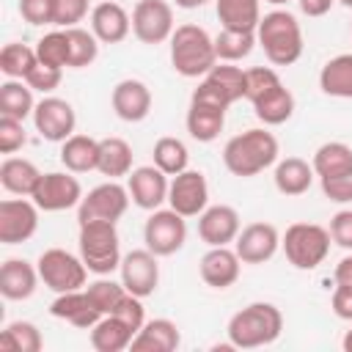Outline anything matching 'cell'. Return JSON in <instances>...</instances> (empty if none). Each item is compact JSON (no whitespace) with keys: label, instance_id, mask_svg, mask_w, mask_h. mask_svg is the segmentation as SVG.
<instances>
[{"label":"cell","instance_id":"58","mask_svg":"<svg viewBox=\"0 0 352 352\" xmlns=\"http://www.w3.org/2000/svg\"><path fill=\"white\" fill-rule=\"evenodd\" d=\"M338 3H341L344 8H352V0H338Z\"/></svg>","mask_w":352,"mask_h":352},{"label":"cell","instance_id":"20","mask_svg":"<svg viewBox=\"0 0 352 352\" xmlns=\"http://www.w3.org/2000/svg\"><path fill=\"white\" fill-rule=\"evenodd\" d=\"M110 102H113V113L121 121L138 124L151 113V102L154 99H151V88L143 80L126 77V80L116 82V88L110 94Z\"/></svg>","mask_w":352,"mask_h":352},{"label":"cell","instance_id":"19","mask_svg":"<svg viewBox=\"0 0 352 352\" xmlns=\"http://www.w3.org/2000/svg\"><path fill=\"white\" fill-rule=\"evenodd\" d=\"M239 231H242L239 212H236L234 206H228V204L206 206V209L198 214V236H201L209 248L234 242Z\"/></svg>","mask_w":352,"mask_h":352},{"label":"cell","instance_id":"41","mask_svg":"<svg viewBox=\"0 0 352 352\" xmlns=\"http://www.w3.org/2000/svg\"><path fill=\"white\" fill-rule=\"evenodd\" d=\"M69 36V69H85L99 55V38L85 28H63Z\"/></svg>","mask_w":352,"mask_h":352},{"label":"cell","instance_id":"2","mask_svg":"<svg viewBox=\"0 0 352 352\" xmlns=\"http://www.w3.org/2000/svg\"><path fill=\"white\" fill-rule=\"evenodd\" d=\"M256 44L264 50L272 66H292L302 55V30L292 11L275 8L261 16L256 28Z\"/></svg>","mask_w":352,"mask_h":352},{"label":"cell","instance_id":"46","mask_svg":"<svg viewBox=\"0 0 352 352\" xmlns=\"http://www.w3.org/2000/svg\"><path fill=\"white\" fill-rule=\"evenodd\" d=\"M278 82H280V77H278L275 69H270V66H253V69H248V91H245V99L253 102L264 91L275 88Z\"/></svg>","mask_w":352,"mask_h":352},{"label":"cell","instance_id":"7","mask_svg":"<svg viewBox=\"0 0 352 352\" xmlns=\"http://www.w3.org/2000/svg\"><path fill=\"white\" fill-rule=\"evenodd\" d=\"M280 248L292 267L316 270L330 253V231L316 223H294L286 228Z\"/></svg>","mask_w":352,"mask_h":352},{"label":"cell","instance_id":"30","mask_svg":"<svg viewBox=\"0 0 352 352\" xmlns=\"http://www.w3.org/2000/svg\"><path fill=\"white\" fill-rule=\"evenodd\" d=\"M275 187L278 192L283 195H302L311 190V182H314V165L305 162L302 157H286V160H278L275 162Z\"/></svg>","mask_w":352,"mask_h":352},{"label":"cell","instance_id":"42","mask_svg":"<svg viewBox=\"0 0 352 352\" xmlns=\"http://www.w3.org/2000/svg\"><path fill=\"white\" fill-rule=\"evenodd\" d=\"M36 55L41 63L63 69L69 66V36L66 30H50L36 41Z\"/></svg>","mask_w":352,"mask_h":352},{"label":"cell","instance_id":"47","mask_svg":"<svg viewBox=\"0 0 352 352\" xmlns=\"http://www.w3.org/2000/svg\"><path fill=\"white\" fill-rule=\"evenodd\" d=\"M60 77H63V69H55V66H47V63L38 60L30 69V74L25 77V82L38 94H50V91H55L60 85Z\"/></svg>","mask_w":352,"mask_h":352},{"label":"cell","instance_id":"49","mask_svg":"<svg viewBox=\"0 0 352 352\" xmlns=\"http://www.w3.org/2000/svg\"><path fill=\"white\" fill-rule=\"evenodd\" d=\"M322 182V192L336 201V204H349L352 201V170L338 173V176H324Z\"/></svg>","mask_w":352,"mask_h":352},{"label":"cell","instance_id":"57","mask_svg":"<svg viewBox=\"0 0 352 352\" xmlns=\"http://www.w3.org/2000/svg\"><path fill=\"white\" fill-rule=\"evenodd\" d=\"M264 3H272V6H283V3H289V0H264Z\"/></svg>","mask_w":352,"mask_h":352},{"label":"cell","instance_id":"36","mask_svg":"<svg viewBox=\"0 0 352 352\" xmlns=\"http://www.w3.org/2000/svg\"><path fill=\"white\" fill-rule=\"evenodd\" d=\"M314 173L319 179L324 176H338V173H346L352 170V148L341 140H330V143H322L314 154Z\"/></svg>","mask_w":352,"mask_h":352},{"label":"cell","instance_id":"8","mask_svg":"<svg viewBox=\"0 0 352 352\" xmlns=\"http://www.w3.org/2000/svg\"><path fill=\"white\" fill-rule=\"evenodd\" d=\"M38 267V275L44 280L47 289H52L55 294H63V292H74V289H82L85 286V278H88V267L80 256L63 250V248H50L38 256L36 261Z\"/></svg>","mask_w":352,"mask_h":352},{"label":"cell","instance_id":"39","mask_svg":"<svg viewBox=\"0 0 352 352\" xmlns=\"http://www.w3.org/2000/svg\"><path fill=\"white\" fill-rule=\"evenodd\" d=\"M256 47V33H248V30H220L214 36V52H217V60L223 63H236L242 58H248Z\"/></svg>","mask_w":352,"mask_h":352},{"label":"cell","instance_id":"21","mask_svg":"<svg viewBox=\"0 0 352 352\" xmlns=\"http://www.w3.org/2000/svg\"><path fill=\"white\" fill-rule=\"evenodd\" d=\"M198 270H201V278H204L206 286H212V289H228V286H234L239 280L242 258L228 245H217V248H209L201 256Z\"/></svg>","mask_w":352,"mask_h":352},{"label":"cell","instance_id":"54","mask_svg":"<svg viewBox=\"0 0 352 352\" xmlns=\"http://www.w3.org/2000/svg\"><path fill=\"white\" fill-rule=\"evenodd\" d=\"M333 278H336V283H341V286H349V289H352V256H344V258L336 264Z\"/></svg>","mask_w":352,"mask_h":352},{"label":"cell","instance_id":"26","mask_svg":"<svg viewBox=\"0 0 352 352\" xmlns=\"http://www.w3.org/2000/svg\"><path fill=\"white\" fill-rule=\"evenodd\" d=\"M250 104H253L256 118H258L264 126L286 124V121L292 118V113H294V96H292V91H289L283 82H278L275 88L264 91V94H261L258 99H253Z\"/></svg>","mask_w":352,"mask_h":352},{"label":"cell","instance_id":"23","mask_svg":"<svg viewBox=\"0 0 352 352\" xmlns=\"http://www.w3.org/2000/svg\"><path fill=\"white\" fill-rule=\"evenodd\" d=\"M91 30L102 44H121L132 30V16L116 0H104L91 8Z\"/></svg>","mask_w":352,"mask_h":352},{"label":"cell","instance_id":"51","mask_svg":"<svg viewBox=\"0 0 352 352\" xmlns=\"http://www.w3.org/2000/svg\"><path fill=\"white\" fill-rule=\"evenodd\" d=\"M330 239L346 250H352V209H341L330 217Z\"/></svg>","mask_w":352,"mask_h":352},{"label":"cell","instance_id":"38","mask_svg":"<svg viewBox=\"0 0 352 352\" xmlns=\"http://www.w3.org/2000/svg\"><path fill=\"white\" fill-rule=\"evenodd\" d=\"M36 63H38L36 47L11 41V44H6V47L0 50V72H3L8 80H25Z\"/></svg>","mask_w":352,"mask_h":352},{"label":"cell","instance_id":"14","mask_svg":"<svg viewBox=\"0 0 352 352\" xmlns=\"http://www.w3.org/2000/svg\"><path fill=\"white\" fill-rule=\"evenodd\" d=\"M38 228V206L30 198H6L0 201V242L19 245L28 242Z\"/></svg>","mask_w":352,"mask_h":352},{"label":"cell","instance_id":"3","mask_svg":"<svg viewBox=\"0 0 352 352\" xmlns=\"http://www.w3.org/2000/svg\"><path fill=\"white\" fill-rule=\"evenodd\" d=\"M283 330V314L272 302H250L228 319V341L234 349H256L272 344Z\"/></svg>","mask_w":352,"mask_h":352},{"label":"cell","instance_id":"25","mask_svg":"<svg viewBox=\"0 0 352 352\" xmlns=\"http://www.w3.org/2000/svg\"><path fill=\"white\" fill-rule=\"evenodd\" d=\"M182 344V333L170 319H148L132 338V352H173Z\"/></svg>","mask_w":352,"mask_h":352},{"label":"cell","instance_id":"35","mask_svg":"<svg viewBox=\"0 0 352 352\" xmlns=\"http://www.w3.org/2000/svg\"><path fill=\"white\" fill-rule=\"evenodd\" d=\"M33 110H36L33 88L25 80H6L0 85V116L25 121L28 116H33Z\"/></svg>","mask_w":352,"mask_h":352},{"label":"cell","instance_id":"15","mask_svg":"<svg viewBox=\"0 0 352 352\" xmlns=\"http://www.w3.org/2000/svg\"><path fill=\"white\" fill-rule=\"evenodd\" d=\"M33 124H36V132H38L44 140H50V143H63L66 138L74 135L77 113H74V107H72L66 99L44 96L41 102H36Z\"/></svg>","mask_w":352,"mask_h":352},{"label":"cell","instance_id":"22","mask_svg":"<svg viewBox=\"0 0 352 352\" xmlns=\"http://www.w3.org/2000/svg\"><path fill=\"white\" fill-rule=\"evenodd\" d=\"M50 314H52L55 319H63V322L80 327V330H91V327L104 316V314L91 302V297H88L85 289H74V292L58 294V297L52 300V305H50Z\"/></svg>","mask_w":352,"mask_h":352},{"label":"cell","instance_id":"52","mask_svg":"<svg viewBox=\"0 0 352 352\" xmlns=\"http://www.w3.org/2000/svg\"><path fill=\"white\" fill-rule=\"evenodd\" d=\"M330 305H333V314H336L338 319L352 322V289H349V286L336 283L333 297H330Z\"/></svg>","mask_w":352,"mask_h":352},{"label":"cell","instance_id":"11","mask_svg":"<svg viewBox=\"0 0 352 352\" xmlns=\"http://www.w3.org/2000/svg\"><path fill=\"white\" fill-rule=\"evenodd\" d=\"M176 30L173 6L168 0H138L132 8V33L143 44H162L170 41Z\"/></svg>","mask_w":352,"mask_h":352},{"label":"cell","instance_id":"50","mask_svg":"<svg viewBox=\"0 0 352 352\" xmlns=\"http://www.w3.org/2000/svg\"><path fill=\"white\" fill-rule=\"evenodd\" d=\"M88 16V0H58L55 25L58 28H77Z\"/></svg>","mask_w":352,"mask_h":352},{"label":"cell","instance_id":"1","mask_svg":"<svg viewBox=\"0 0 352 352\" xmlns=\"http://www.w3.org/2000/svg\"><path fill=\"white\" fill-rule=\"evenodd\" d=\"M278 138L272 132H267L264 126H253L245 129L242 135H234L226 148H223V165L228 168V173L239 176V179H250L258 176L261 170H267L270 165L278 162Z\"/></svg>","mask_w":352,"mask_h":352},{"label":"cell","instance_id":"28","mask_svg":"<svg viewBox=\"0 0 352 352\" xmlns=\"http://www.w3.org/2000/svg\"><path fill=\"white\" fill-rule=\"evenodd\" d=\"M214 14L226 30L256 33L261 22V0H214Z\"/></svg>","mask_w":352,"mask_h":352},{"label":"cell","instance_id":"40","mask_svg":"<svg viewBox=\"0 0 352 352\" xmlns=\"http://www.w3.org/2000/svg\"><path fill=\"white\" fill-rule=\"evenodd\" d=\"M151 157H154V165H157L162 173H168V176H176V173L187 170V162H190L187 146H184L179 138H170V135H165V138H160V140L154 143Z\"/></svg>","mask_w":352,"mask_h":352},{"label":"cell","instance_id":"13","mask_svg":"<svg viewBox=\"0 0 352 352\" xmlns=\"http://www.w3.org/2000/svg\"><path fill=\"white\" fill-rule=\"evenodd\" d=\"M168 206L182 217H198L209 206V184L201 170H182L170 179Z\"/></svg>","mask_w":352,"mask_h":352},{"label":"cell","instance_id":"18","mask_svg":"<svg viewBox=\"0 0 352 352\" xmlns=\"http://www.w3.org/2000/svg\"><path fill=\"white\" fill-rule=\"evenodd\" d=\"M168 173H162L157 165H140L132 168V173L126 176V190L135 206L154 212L168 201Z\"/></svg>","mask_w":352,"mask_h":352},{"label":"cell","instance_id":"24","mask_svg":"<svg viewBox=\"0 0 352 352\" xmlns=\"http://www.w3.org/2000/svg\"><path fill=\"white\" fill-rule=\"evenodd\" d=\"M41 275L38 267H33L25 258H6L0 267V294L6 300H28L33 297Z\"/></svg>","mask_w":352,"mask_h":352},{"label":"cell","instance_id":"9","mask_svg":"<svg viewBox=\"0 0 352 352\" xmlns=\"http://www.w3.org/2000/svg\"><path fill=\"white\" fill-rule=\"evenodd\" d=\"M129 190L124 184H118L116 179L96 184L94 190H88V195H82L80 206H77V223H91V220H110L118 223L124 217V212L129 209Z\"/></svg>","mask_w":352,"mask_h":352},{"label":"cell","instance_id":"16","mask_svg":"<svg viewBox=\"0 0 352 352\" xmlns=\"http://www.w3.org/2000/svg\"><path fill=\"white\" fill-rule=\"evenodd\" d=\"M160 256H154L148 248H138L124 253L121 258V283L135 297H148L157 292L160 283Z\"/></svg>","mask_w":352,"mask_h":352},{"label":"cell","instance_id":"55","mask_svg":"<svg viewBox=\"0 0 352 352\" xmlns=\"http://www.w3.org/2000/svg\"><path fill=\"white\" fill-rule=\"evenodd\" d=\"M209 0H176V6L179 8H187V11H192V8H201V6H206Z\"/></svg>","mask_w":352,"mask_h":352},{"label":"cell","instance_id":"6","mask_svg":"<svg viewBox=\"0 0 352 352\" xmlns=\"http://www.w3.org/2000/svg\"><path fill=\"white\" fill-rule=\"evenodd\" d=\"M226 110H228V104L223 102V96L201 80L190 96V107H187V118H184L190 138L198 143H212L226 126Z\"/></svg>","mask_w":352,"mask_h":352},{"label":"cell","instance_id":"48","mask_svg":"<svg viewBox=\"0 0 352 352\" xmlns=\"http://www.w3.org/2000/svg\"><path fill=\"white\" fill-rule=\"evenodd\" d=\"M118 319H124L132 330H135V336H138V330L146 324V308H143V297H135V294H124V300L116 305V311H113Z\"/></svg>","mask_w":352,"mask_h":352},{"label":"cell","instance_id":"34","mask_svg":"<svg viewBox=\"0 0 352 352\" xmlns=\"http://www.w3.org/2000/svg\"><path fill=\"white\" fill-rule=\"evenodd\" d=\"M96 170L107 179H121L132 173V146L124 138H102L99 140V165Z\"/></svg>","mask_w":352,"mask_h":352},{"label":"cell","instance_id":"17","mask_svg":"<svg viewBox=\"0 0 352 352\" xmlns=\"http://www.w3.org/2000/svg\"><path fill=\"white\" fill-rule=\"evenodd\" d=\"M280 248V234L272 223H248L236 239H234V250L242 258V264H264L270 261Z\"/></svg>","mask_w":352,"mask_h":352},{"label":"cell","instance_id":"56","mask_svg":"<svg viewBox=\"0 0 352 352\" xmlns=\"http://www.w3.org/2000/svg\"><path fill=\"white\" fill-rule=\"evenodd\" d=\"M341 346H344V352H352V330H346V333H344Z\"/></svg>","mask_w":352,"mask_h":352},{"label":"cell","instance_id":"53","mask_svg":"<svg viewBox=\"0 0 352 352\" xmlns=\"http://www.w3.org/2000/svg\"><path fill=\"white\" fill-rule=\"evenodd\" d=\"M333 3H336V0H297L300 11H302L305 16H324V14L333 8Z\"/></svg>","mask_w":352,"mask_h":352},{"label":"cell","instance_id":"10","mask_svg":"<svg viewBox=\"0 0 352 352\" xmlns=\"http://www.w3.org/2000/svg\"><path fill=\"white\" fill-rule=\"evenodd\" d=\"M143 242L154 256H173L184 248L187 242V223L179 212L168 209H154L143 226Z\"/></svg>","mask_w":352,"mask_h":352},{"label":"cell","instance_id":"27","mask_svg":"<svg viewBox=\"0 0 352 352\" xmlns=\"http://www.w3.org/2000/svg\"><path fill=\"white\" fill-rule=\"evenodd\" d=\"M132 338H135V330L116 314L102 316L91 327V346L96 352H124L132 346Z\"/></svg>","mask_w":352,"mask_h":352},{"label":"cell","instance_id":"29","mask_svg":"<svg viewBox=\"0 0 352 352\" xmlns=\"http://www.w3.org/2000/svg\"><path fill=\"white\" fill-rule=\"evenodd\" d=\"M201 80H204L206 85H212V88L223 96V102H226L228 107H231L234 102L245 99V91H248V72H242V69L234 66V63L217 60Z\"/></svg>","mask_w":352,"mask_h":352},{"label":"cell","instance_id":"43","mask_svg":"<svg viewBox=\"0 0 352 352\" xmlns=\"http://www.w3.org/2000/svg\"><path fill=\"white\" fill-rule=\"evenodd\" d=\"M85 292H88V297H91V302L107 316V314H113L116 311V305L124 300V294H126V289H124V283H116V280H110V278H99V280H94V283H88L85 286Z\"/></svg>","mask_w":352,"mask_h":352},{"label":"cell","instance_id":"4","mask_svg":"<svg viewBox=\"0 0 352 352\" xmlns=\"http://www.w3.org/2000/svg\"><path fill=\"white\" fill-rule=\"evenodd\" d=\"M217 63L214 38L201 25H179L170 36V66L182 77H204Z\"/></svg>","mask_w":352,"mask_h":352},{"label":"cell","instance_id":"44","mask_svg":"<svg viewBox=\"0 0 352 352\" xmlns=\"http://www.w3.org/2000/svg\"><path fill=\"white\" fill-rule=\"evenodd\" d=\"M28 143V132H25V121L11 118V116H0V151L3 154H14Z\"/></svg>","mask_w":352,"mask_h":352},{"label":"cell","instance_id":"33","mask_svg":"<svg viewBox=\"0 0 352 352\" xmlns=\"http://www.w3.org/2000/svg\"><path fill=\"white\" fill-rule=\"evenodd\" d=\"M319 88L336 99H352V52L330 58L319 72Z\"/></svg>","mask_w":352,"mask_h":352},{"label":"cell","instance_id":"5","mask_svg":"<svg viewBox=\"0 0 352 352\" xmlns=\"http://www.w3.org/2000/svg\"><path fill=\"white\" fill-rule=\"evenodd\" d=\"M80 258L85 261L88 272L94 275H110L121 267V239L116 231V223L110 220H91L80 223Z\"/></svg>","mask_w":352,"mask_h":352},{"label":"cell","instance_id":"37","mask_svg":"<svg viewBox=\"0 0 352 352\" xmlns=\"http://www.w3.org/2000/svg\"><path fill=\"white\" fill-rule=\"evenodd\" d=\"M44 338L33 322H11L0 333V349L6 352H41Z\"/></svg>","mask_w":352,"mask_h":352},{"label":"cell","instance_id":"45","mask_svg":"<svg viewBox=\"0 0 352 352\" xmlns=\"http://www.w3.org/2000/svg\"><path fill=\"white\" fill-rule=\"evenodd\" d=\"M58 0H19V14L28 25H55Z\"/></svg>","mask_w":352,"mask_h":352},{"label":"cell","instance_id":"12","mask_svg":"<svg viewBox=\"0 0 352 352\" xmlns=\"http://www.w3.org/2000/svg\"><path fill=\"white\" fill-rule=\"evenodd\" d=\"M30 198L44 212H63V209L80 206L82 187L72 170H50V173H41L38 187L33 190Z\"/></svg>","mask_w":352,"mask_h":352},{"label":"cell","instance_id":"31","mask_svg":"<svg viewBox=\"0 0 352 352\" xmlns=\"http://www.w3.org/2000/svg\"><path fill=\"white\" fill-rule=\"evenodd\" d=\"M60 162L72 173H88L99 165V140L88 135H72L60 143Z\"/></svg>","mask_w":352,"mask_h":352},{"label":"cell","instance_id":"32","mask_svg":"<svg viewBox=\"0 0 352 352\" xmlns=\"http://www.w3.org/2000/svg\"><path fill=\"white\" fill-rule=\"evenodd\" d=\"M38 179H41V170L30 162V160H22V157H6L3 165H0V184L14 192V195H33V190L38 187Z\"/></svg>","mask_w":352,"mask_h":352}]
</instances>
